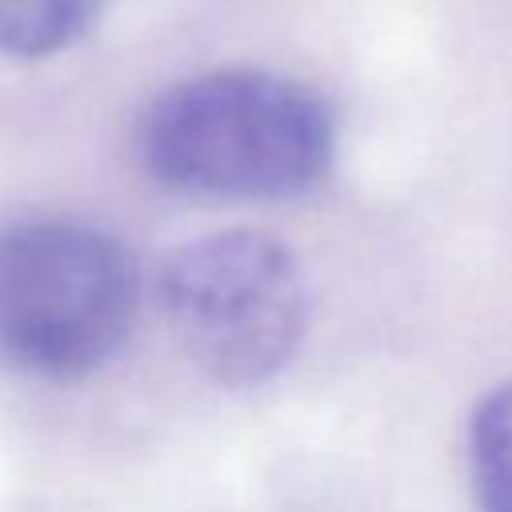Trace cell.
I'll use <instances>...</instances> for the list:
<instances>
[{
  "mask_svg": "<svg viewBox=\"0 0 512 512\" xmlns=\"http://www.w3.org/2000/svg\"><path fill=\"white\" fill-rule=\"evenodd\" d=\"M136 156L172 192L296 200L332 172L336 116L292 76L216 68L152 96L136 124Z\"/></svg>",
  "mask_w": 512,
  "mask_h": 512,
  "instance_id": "6da1fadb",
  "label": "cell"
},
{
  "mask_svg": "<svg viewBox=\"0 0 512 512\" xmlns=\"http://www.w3.org/2000/svg\"><path fill=\"white\" fill-rule=\"evenodd\" d=\"M140 308L132 248L76 216L0 224V360L32 380L76 384L120 356Z\"/></svg>",
  "mask_w": 512,
  "mask_h": 512,
  "instance_id": "7a4b0ae2",
  "label": "cell"
},
{
  "mask_svg": "<svg viewBox=\"0 0 512 512\" xmlns=\"http://www.w3.org/2000/svg\"><path fill=\"white\" fill-rule=\"evenodd\" d=\"M156 296L180 352L220 388L268 384L308 336L304 268L260 228H224L172 248Z\"/></svg>",
  "mask_w": 512,
  "mask_h": 512,
  "instance_id": "3957f363",
  "label": "cell"
},
{
  "mask_svg": "<svg viewBox=\"0 0 512 512\" xmlns=\"http://www.w3.org/2000/svg\"><path fill=\"white\" fill-rule=\"evenodd\" d=\"M112 0H0V56L44 60L72 48Z\"/></svg>",
  "mask_w": 512,
  "mask_h": 512,
  "instance_id": "277c9868",
  "label": "cell"
},
{
  "mask_svg": "<svg viewBox=\"0 0 512 512\" xmlns=\"http://www.w3.org/2000/svg\"><path fill=\"white\" fill-rule=\"evenodd\" d=\"M468 464L480 512H512V376L476 404L468 424Z\"/></svg>",
  "mask_w": 512,
  "mask_h": 512,
  "instance_id": "5b68a950",
  "label": "cell"
}]
</instances>
